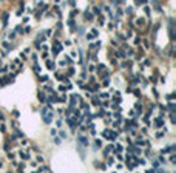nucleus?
<instances>
[{"mask_svg": "<svg viewBox=\"0 0 176 173\" xmlns=\"http://www.w3.org/2000/svg\"><path fill=\"white\" fill-rule=\"evenodd\" d=\"M53 110H50L48 107H43V108H40V116H42V119H43V122L46 124V125H50L53 122Z\"/></svg>", "mask_w": 176, "mask_h": 173, "instance_id": "1", "label": "nucleus"}, {"mask_svg": "<svg viewBox=\"0 0 176 173\" xmlns=\"http://www.w3.org/2000/svg\"><path fill=\"white\" fill-rule=\"evenodd\" d=\"M102 138H105V139H108V141H114V139H117V131H116V130L107 128V130H103Z\"/></svg>", "mask_w": 176, "mask_h": 173, "instance_id": "2", "label": "nucleus"}, {"mask_svg": "<svg viewBox=\"0 0 176 173\" xmlns=\"http://www.w3.org/2000/svg\"><path fill=\"white\" fill-rule=\"evenodd\" d=\"M51 51H53V54H54V56H57L59 53L62 51V43H60L59 40H54V42H53V48H51Z\"/></svg>", "mask_w": 176, "mask_h": 173, "instance_id": "3", "label": "nucleus"}, {"mask_svg": "<svg viewBox=\"0 0 176 173\" xmlns=\"http://www.w3.org/2000/svg\"><path fill=\"white\" fill-rule=\"evenodd\" d=\"M79 97H80V96H77V94H71V96H70V107H71V108L77 105V102H79Z\"/></svg>", "mask_w": 176, "mask_h": 173, "instance_id": "4", "label": "nucleus"}, {"mask_svg": "<svg viewBox=\"0 0 176 173\" xmlns=\"http://www.w3.org/2000/svg\"><path fill=\"white\" fill-rule=\"evenodd\" d=\"M97 34H99V33H97V30H96V28H93V30L87 34V39H88V40H94L96 37H97Z\"/></svg>", "mask_w": 176, "mask_h": 173, "instance_id": "5", "label": "nucleus"}, {"mask_svg": "<svg viewBox=\"0 0 176 173\" xmlns=\"http://www.w3.org/2000/svg\"><path fill=\"white\" fill-rule=\"evenodd\" d=\"M46 100H48V104H53V102H57V94H56L54 91H51V94L46 97Z\"/></svg>", "mask_w": 176, "mask_h": 173, "instance_id": "6", "label": "nucleus"}, {"mask_svg": "<svg viewBox=\"0 0 176 173\" xmlns=\"http://www.w3.org/2000/svg\"><path fill=\"white\" fill-rule=\"evenodd\" d=\"M77 142L82 144L84 147H87V145H88V139H87L85 136H79V138H77Z\"/></svg>", "mask_w": 176, "mask_h": 173, "instance_id": "7", "label": "nucleus"}, {"mask_svg": "<svg viewBox=\"0 0 176 173\" xmlns=\"http://www.w3.org/2000/svg\"><path fill=\"white\" fill-rule=\"evenodd\" d=\"M19 156H20L23 161H28V159H31V155H29V153H26V151H20V153H19Z\"/></svg>", "mask_w": 176, "mask_h": 173, "instance_id": "8", "label": "nucleus"}, {"mask_svg": "<svg viewBox=\"0 0 176 173\" xmlns=\"http://www.w3.org/2000/svg\"><path fill=\"white\" fill-rule=\"evenodd\" d=\"M91 97V104L93 105H100V99L97 97V96H90Z\"/></svg>", "mask_w": 176, "mask_h": 173, "instance_id": "9", "label": "nucleus"}, {"mask_svg": "<svg viewBox=\"0 0 176 173\" xmlns=\"http://www.w3.org/2000/svg\"><path fill=\"white\" fill-rule=\"evenodd\" d=\"M162 125H164V119H162V118H158L156 121H154V127H158V128H161Z\"/></svg>", "mask_w": 176, "mask_h": 173, "instance_id": "10", "label": "nucleus"}, {"mask_svg": "<svg viewBox=\"0 0 176 173\" xmlns=\"http://www.w3.org/2000/svg\"><path fill=\"white\" fill-rule=\"evenodd\" d=\"M128 151H131V153H134V155H141V148H136L134 145H130Z\"/></svg>", "mask_w": 176, "mask_h": 173, "instance_id": "11", "label": "nucleus"}, {"mask_svg": "<svg viewBox=\"0 0 176 173\" xmlns=\"http://www.w3.org/2000/svg\"><path fill=\"white\" fill-rule=\"evenodd\" d=\"M134 110H136V113H138V114H142V104L138 102V104L134 105Z\"/></svg>", "mask_w": 176, "mask_h": 173, "instance_id": "12", "label": "nucleus"}, {"mask_svg": "<svg viewBox=\"0 0 176 173\" xmlns=\"http://www.w3.org/2000/svg\"><path fill=\"white\" fill-rule=\"evenodd\" d=\"M113 151L114 153H122V151H124V145H122V144H117L116 148H113Z\"/></svg>", "mask_w": 176, "mask_h": 173, "instance_id": "13", "label": "nucleus"}, {"mask_svg": "<svg viewBox=\"0 0 176 173\" xmlns=\"http://www.w3.org/2000/svg\"><path fill=\"white\" fill-rule=\"evenodd\" d=\"M37 97H39V100H40V102H46V96H45V93H43V91H39Z\"/></svg>", "mask_w": 176, "mask_h": 173, "instance_id": "14", "label": "nucleus"}, {"mask_svg": "<svg viewBox=\"0 0 176 173\" xmlns=\"http://www.w3.org/2000/svg\"><path fill=\"white\" fill-rule=\"evenodd\" d=\"M113 145H107V147H105V150H103V155H105V156H108V153H110V151H113Z\"/></svg>", "mask_w": 176, "mask_h": 173, "instance_id": "15", "label": "nucleus"}, {"mask_svg": "<svg viewBox=\"0 0 176 173\" xmlns=\"http://www.w3.org/2000/svg\"><path fill=\"white\" fill-rule=\"evenodd\" d=\"M173 151H175V147H173V145H168L167 148L162 150V153H173Z\"/></svg>", "mask_w": 176, "mask_h": 173, "instance_id": "16", "label": "nucleus"}, {"mask_svg": "<svg viewBox=\"0 0 176 173\" xmlns=\"http://www.w3.org/2000/svg\"><path fill=\"white\" fill-rule=\"evenodd\" d=\"M63 63H66V65H73V60H71L70 56H65V57H63Z\"/></svg>", "mask_w": 176, "mask_h": 173, "instance_id": "17", "label": "nucleus"}, {"mask_svg": "<svg viewBox=\"0 0 176 173\" xmlns=\"http://www.w3.org/2000/svg\"><path fill=\"white\" fill-rule=\"evenodd\" d=\"M113 99H114V102H116V104H121V94H119V93H114V97H113Z\"/></svg>", "mask_w": 176, "mask_h": 173, "instance_id": "18", "label": "nucleus"}, {"mask_svg": "<svg viewBox=\"0 0 176 173\" xmlns=\"http://www.w3.org/2000/svg\"><path fill=\"white\" fill-rule=\"evenodd\" d=\"M54 62H51V60H46V68L48 70H54Z\"/></svg>", "mask_w": 176, "mask_h": 173, "instance_id": "19", "label": "nucleus"}, {"mask_svg": "<svg viewBox=\"0 0 176 173\" xmlns=\"http://www.w3.org/2000/svg\"><path fill=\"white\" fill-rule=\"evenodd\" d=\"M99 97H100V100H107L108 97H110V94H108V93H100Z\"/></svg>", "mask_w": 176, "mask_h": 173, "instance_id": "20", "label": "nucleus"}, {"mask_svg": "<svg viewBox=\"0 0 176 173\" xmlns=\"http://www.w3.org/2000/svg\"><path fill=\"white\" fill-rule=\"evenodd\" d=\"M37 172H50V167H46V165H40L39 169H37Z\"/></svg>", "mask_w": 176, "mask_h": 173, "instance_id": "21", "label": "nucleus"}, {"mask_svg": "<svg viewBox=\"0 0 176 173\" xmlns=\"http://www.w3.org/2000/svg\"><path fill=\"white\" fill-rule=\"evenodd\" d=\"M102 87H105V88H107V87H110V79H108V77H107V79H103Z\"/></svg>", "mask_w": 176, "mask_h": 173, "instance_id": "22", "label": "nucleus"}, {"mask_svg": "<svg viewBox=\"0 0 176 173\" xmlns=\"http://www.w3.org/2000/svg\"><path fill=\"white\" fill-rule=\"evenodd\" d=\"M168 110H170V113H175V104L170 100V104H168Z\"/></svg>", "mask_w": 176, "mask_h": 173, "instance_id": "23", "label": "nucleus"}, {"mask_svg": "<svg viewBox=\"0 0 176 173\" xmlns=\"http://www.w3.org/2000/svg\"><path fill=\"white\" fill-rule=\"evenodd\" d=\"M2 45H3L5 48H6V51H11V50H12V48H11V45L8 43V42H3V43H2Z\"/></svg>", "mask_w": 176, "mask_h": 173, "instance_id": "24", "label": "nucleus"}, {"mask_svg": "<svg viewBox=\"0 0 176 173\" xmlns=\"http://www.w3.org/2000/svg\"><path fill=\"white\" fill-rule=\"evenodd\" d=\"M114 54H116L117 57H125V53L122 51V50H121V51H116V53H114Z\"/></svg>", "mask_w": 176, "mask_h": 173, "instance_id": "25", "label": "nucleus"}, {"mask_svg": "<svg viewBox=\"0 0 176 173\" xmlns=\"http://www.w3.org/2000/svg\"><path fill=\"white\" fill-rule=\"evenodd\" d=\"M0 73H2V74L8 73V66H6V65H5V66H0Z\"/></svg>", "mask_w": 176, "mask_h": 173, "instance_id": "26", "label": "nucleus"}, {"mask_svg": "<svg viewBox=\"0 0 176 173\" xmlns=\"http://www.w3.org/2000/svg\"><path fill=\"white\" fill-rule=\"evenodd\" d=\"M71 110H73V108H66V110H65V116H66V118H70V116H71Z\"/></svg>", "mask_w": 176, "mask_h": 173, "instance_id": "27", "label": "nucleus"}, {"mask_svg": "<svg viewBox=\"0 0 176 173\" xmlns=\"http://www.w3.org/2000/svg\"><path fill=\"white\" fill-rule=\"evenodd\" d=\"M136 25L138 26H144V19H138V20H136Z\"/></svg>", "mask_w": 176, "mask_h": 173, "instance_id": "28", "label": "nucleus"}, {"mask_svg": "<svg viewBox=\"0 0 176 173\" xmlns=\"http://www.w3.org/2000/svg\"><path fill=\"white\" fill-rule=\"evenodd\" d=\"M2 20H3V26H6V25H8V14H5Z\"/></svg>", "mask_w": 176, "mask_h": 173, "instance_id": "29", "label": "nucleus"}, {"mask_svg": "<svg viewBox=\"0 0 176 173\" xmlns=\"http://www.w3.org/2000/svg\"><path fill=\"white\" fill-rule=\"evenodd\" d=\"M59 135H60V139H65V138H66V133L63 131V130H60V131H59Z\"/></svg>", "mask_w": 176, "mask_h": 173, "instance_id": "30", "label": "nucleus"}, {"mask_svg": "<svg viewBox=\"0 0 176 173\" xmlns=\"http://www.w3.org/2000/svg\"><path fill=\"white\" fill-rule=\"evenodd\" d=\"M36 161H37V162H40V164H42V162H43L45 159H43V156H42V155H39V156L36 158Z\"/></svg>", "mask_w": 176, "mask_h": 173, "instance_id": "31", "label": "nucleus"}, {"mask_svg": "<svg viewBox=\"0 0 176 173\" xmlns=\"http://www.w3.org/2000/svg\"><path fill=\"white\" fill-rule=\"evenodd\" d=\"M170 162H172V164H176V155H172V156H170Z\"/></svg>", "mask_w": 176, "mask_h": 173, "instance_id": "32", "label": "nucleus"}, {"mask_svg": "<svg viewBox=\"0 0 176 173\" xmlns=\"http://www.w3.org/2000/svg\"><path fill=\"white\" fill-rule=\"evenodd\" d=\"M94 145H96V147H94V148H99V147H100V145H102V142H100V141H99V139H96Z\"/></svg>", "mask_w": 176, "mask_h": 173, "instance_id": "33", "label": "nucleus"}, {"mask_svg": "<svg viewBox=\"0 0 176 173\" xmlns=\"http://www.w3.org/2000/svg\"><path fill=\"white\" fill-rule=\"evenodd\" d=\"M73 74H74V68H70V70H68V73H66V76L70 77V76H73Z\"/></svg>", "mask_w": 176, "mask_h": 173, "instance_id": "34", "label": "nucleus"}, {"mask_svg": "<svg viewBox=\"0 0 176 173\" xmlns=\"http://www.w3.org/2000/svg\"><path fill=\"white\" fill-rule=\"evenodd\" d=\"M173 99H175V93H172V94L167 96V100H168V102H170V100H173Z\"/></svg>", "mask_w": 176, "mask_h": 173, "instance_id": "35", "label": "nucleus"}, {"mask_svg": "<svg viewBox=\"0 0 176 173\" xmlns=\"http://www.w3.org/2000/svg\"><path fill=\"white\" fill-rule=\"evenodd\" d=\"M99 25H100V26L105 25V19H103V17H99Z\"/></svg>", "mask_w": 176, "mask_h": 173, "instance_id": "36", "label": "nucleus"}, {"mask_svg": "<svg viewBox=\"0 0 176 173\" xmlns=\"http://www.w3.org/2000/svg\"><path fill=\"white\" fill-rule=\"evenodd\" d=\"M164 135H165V130H164V131H158V133H156V138H162Z\"/></svg>", "mask_w": 176, "mask_h": 173, "instance_id": "37", "label": "nucleus"}, {"mask_svg": "<svg viewBox=\"0 0 176 173\" xmlns=\"http://www.w3.org/2000/svg\"><path fill=\"white\" fill-rule=\"evenodd\" d=\"M34 45H36V50H40V40H39V39L36 40V43H34Z\"/></svg>", "mask_w": 176, "mask_h": 173, "instance_id": "38", "label": "nucleus"}, {"mask_svg": "<svg viewBox=\"0 0 176 173\" xmlns=\"http://www.w3.org/2000/svg\"><path fill=\"white\" fill-rule=\"evenodd\" d=\"M34 71H36V73H40V66L37 65V63L34 65Z\"/></svg>", "mask_w": 176, "mask_h": 173, "instance_id": "39", "label": "nucleus"}, {"mask_svg": "<svg viewBox=\"0 0 176 173\" xmlns=\"http://www.w3.org/2000/svg\"><path fill=\"white\" fill-rule=\"evenodd\" d=\"M114 155H116L117 161H124V159H122V155H121V153H114Z\"/></svg>", "mask_w": 176, "mask_h": 173, "instance_id": "40", "label": "nucleus"}, {"mask_svg": "<svg viewBox=\"0 0 176 173\" xmlns=\"http://www.w3.org/2000/svg\"><path fill=\"white\" fill-rule=\"evenodd\" d=\"M170 121H172V124H176V122H175L176 119H175V114H173V113L170 114Z\"/></svg>", "mask_w": 176, "mask_h": 173, "instance_id": "41", "label": "nucleus"}, {"mask_svg": "<svg viewBox=\"0 0 176 173\" xmlns=\"http://www.w3.org/2000/svg\"><path fill=\"white\" fill-rule=\"evenodd\" d=\"M114 164V158H108V165H113Z\"/></svg>", "mask_w": 176, "mask_h": 173, "instance_id": "42", "label": "nucleus"}, {"mask_svg": "<svg viewBox=\"0 0 176 173\" xmlns=\"http://www.w3.org/2000/svg\"><path fill=\"white\" fill-rule=\"evenodd\" d=\"M50 133H51V136H56V135H57V130H56V128H51V131H50Z\"/></svg>", "mask_w": 176, "mask_h": 173, "instance_id": "43", "label": "nucleus"}, {"mask_svg": "<svg viewBox=\"0 0 176 173\" xmlns=\"http://www.w3.org/2000/svg\"><path fill=\"white\" fill-rule=\"evenodd\" d=\"M56 77H57L59 81H62V79H63V76H62V74H59V73H56Z\"/></svg>", "mask_w": 176, "mask_h": 173, "instance_id": "44", "label": "nucleus"}, {"mask_svg": "<svg viewBox=\"0 0 176 173\" xmlns=\"http://www.w3.org/2000/svg\"><path fill=\"white\" fill-rule=\"evenodd\" d=\"M45 90H46V91H50V93L53 91V88H51V87H50V85H45Z\"/></svg>", "mask_w": 176, "mask_h": 173, "instance_id": "45", "label": "nucleus"}, {"mask_svg": "<svg viewBox=\"0 0 176 173\" xmlns=\"http://www.w3.org/2000/svg\"><path fill=\"white\" fill-rule=\"evenodd\" d=\"M134 43H136V45L141 43V37H136V39H134Z\"/></svg>", "mask_w": 176, "mask_h": 173, "instance_id": "46", "label": "nucleus"}, {"mask_svg": "<svg viewBox=\"0 0 176 173\" xmlns=\"http://www.w3.org/2000/svg\"><path fill=\"white\" fill-rule=\"evenodd\" d=\"M85 19H87V20H91L93 15H91V14H85Z\"/></svg>", "mask_w": 176, "mask_h": 173, "instance_id": "47", "label": "nucleus"}, {"mask_svg": "<svg viewBox=\"0 0 176 173\" xmlns=\"http://www.w3.org/2000/svg\"><path fill=\"white\" fill-rule=\"evenodd\" d=\"M14 37H15V31H12V33L9 34V39H11V40H12V39H14Z\"/></svg>", "mask_w": 176, "mask_h": 173, "instance_id": "48", "label": "nucleus"}, {"mask_svg": "<svg viewBox=\"0 0 176 173\" xmlns=\"http://www.w3.org/2000/svg\"><path fill=\"white\" fill-rule=\"evenodd\" d=\"M159 162H161V164H165V158H164V156H161V158H159Z\"/></svg>", "mask_w": 176, "mask_h": 173, "instance_id": "49", "label": "nucleus"}, {"mask_svg": "<svg viewBox=\"0 0 176 173\" xmlns=\"http://www.w3.org/2000/svg\"><path fill=\"white\" fill-rule=\"evenodd\" d=\"M22 136H23V133L20 130H17V138H22Z\"/></svg>", "mask_w": 176, "mask_h": 173, "instance_id": "50", "label": "nucleus"}, {"mask_svg": "<svg viewBox=\"0 0 176 173\" xmlns=\"http://www.w3.org/2000/svg\"><path fill=\"white\" fill-rule=\"evenodd\" d=\"M53 138H54V142L56 144H60V139H59V138H56V136H53Z\"/></svg>", "mask_w": 176, "mask_h": 173, "instance_id": "51", "label": "nucleus"}, {"mask_svg": "<svg viewBox=\"0 0 176 173\" xmlns=\"http://www.w3.org/2000/svg\"><path fill=\"white\" fill-rule=\"evenodd\" d=\"M59 90H60V91H65V90H66L65 85H60V87H59Z\"/></svg>", "mask_w": 176, "mask_h": 173, "instance_id": "52", "label": "nucleus"}, {"mask_svg": "<svg viewBox=\"0 0 176 173\" xmlns=\"http://www.w3.org/2000/svg\"><path fill=\"white\" fill-rule=\"evenodd\" d=\"M3 119H5V118H3V114L0 113V124H2V121H3Z\"/></svg>", "mask_w": 176, "mask_h": 173, "instance_id": "53", "label": "nucleus"}, {"mask_svg": "<svg viewBox=\"0 0 176 173\" xmlns=\"http://www.w3.org/2000/svg\"><path fill=\"white\" fill-rule=\"evenodd\" d=\"M2 87H3V82H2V79H0V88H2Z\"/></svg>", "mask_w": 176, "mask_h": 173, "instance_id": "54", "label": "nucleus"}, {"mask_svg": "<svg viewBox=\"0 0 176 173\" xmlns=\"http://www.w3.org/2000/svg\"><path fill=\"white\" fill-rule=\"evenodd\" d=\"M0 63H2V57H0Z\"/></svg>", "mask_w": 176, "mask_h": 173, "instance_id": "55", "label": "nucleus"}]
</instances>
